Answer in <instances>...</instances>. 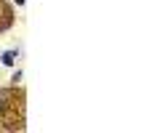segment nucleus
Wrapping results in <instances>:
<instances>
[{
    "mask_svg": "<svg viewBox=\"0 0 160 133\" xmlns=\"http://www.w3.org/2000/svg\"><path fill=\"white\" fill-rule=\"evenodd\" d=\"M8 104H11V88H0V115L8 109Z\"/></svg>",
    "mask_w": 160,
    "mask_h": 133,
    "instance_id": "nucleus-1",
    "label": "nucleus"
},
{
    "mask_svg": "<svg viewBox=\"0 0 160 133\" xmlns=\"http://www.w3.org/2000/svg\"><path fill=\"white\" fill-rule=\"evenodd\" d=\"M19 80H22V69H16V72H13V77H11V83H13V85H16Z\"/></svg>",
    "mask_w": 160,
    "mask_h": 133,
    "instance_id": "nucleus-3",
    "label": "nucleus"
},
{
    "mask_svg": "<svg viewBox=\"0 0 160 133\" xmlns=\"http://www.w3.org/2000/svg\"><path fill=\"white\" fill-rule=\"evenodd\" d=\"M16 59H19V51H6L3 56H0V61L6 64V67H13V64H16Z\"/></svg>",
    "mask_w": 160,
    "mask_h": 133,
    "instance_id": "nucleus-2",
    "label": "nucleus"
}]
</instances>
